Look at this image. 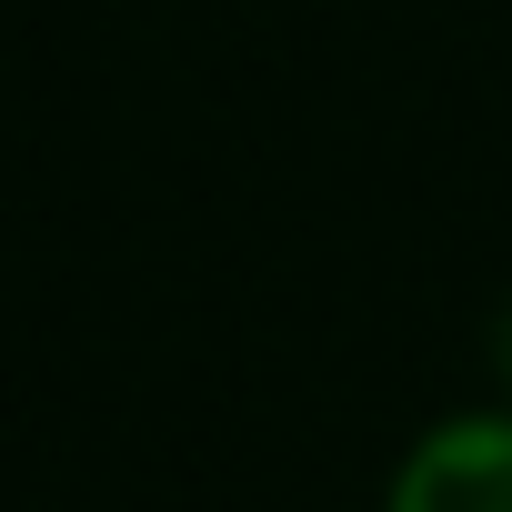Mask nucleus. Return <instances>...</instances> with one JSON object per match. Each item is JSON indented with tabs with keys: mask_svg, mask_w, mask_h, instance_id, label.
Masks as SVG:
<instances>
[{
	"mask_svg": "<svg viewBox=\"0 0 512 512\" xmlns=\"http://www.w3.org/2000/svg\"><path fill=\"white\" fill-rule=\"evenodd\" d=\"M382 512H512V402H482V412L432 422L392 462Z\"/></svg>",
	"mask_w": 512,
	"mask_h": 512,
	"instance_id": "f257e3e1",
	"label": "nucleus"
},
{
	"mask_svg": "<svg viewBox=\"0 0 512 512\" xmlns=\"http://www.w3.org/2000/svg\"><path fill=\"white\" fill-rule=\"evenodd\" d=\"M482 362H492V392L512 402V302H502V312L482 322Z\"/></svg>",
	"mask_w": 512,
	"mask_h": 512,
	"instance_id": "f03ea898",
	"label": "nucleus"
}]
</instances>
